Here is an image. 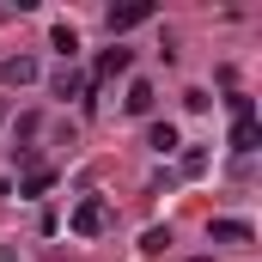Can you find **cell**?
Wrapping results in <instances>:
<instances>
[{
	"label": "cell",
	"instance_id": "cell-1",
	"mask_svg": "<svg viewBox=\"0 0 262 262\" xmlns=\"http://www.w3.org/2000/svg\"><path fill=\"white\" fill-rule=\"evenodd\" d=\"M67 226H73V238H104V232H110V207H104L98 195H85L73 213H67Z\"/></svg>",
	"mask_w": 262,
	"mask_h": 262
},
{
	"label": "cell",
	"instance_id": "cell-2",
	"mask_svg": "<svg viewBox=\"0 0 262 262\" xmlns=\"http://www.w3.org/2000/svg\"><path fill=\"white\" fill-rule=\"evenodd\" d=\"M152 18V0H128V6H110V37H122L134 25H146Z\"/></svg>",
	"mask_w": 262,
	"mask_h": 262
},
{
	"label": "cell",
	"instance_id": "cell-3",
	"mask_svg": "<svg viewBox=\"0 0 262 262\" xmlns=\"http://www.w3.org/2000/svg\"><path fill=\"white\" fill-rule=\"evenodd\" d=\"M37 73H43L37 55H6V61H0V85H12V92H18V85H31Z\"/></svg>",
	"mask_w": 262,
	"mask_h": 262
},
{
	"label": "cell",
	"instance_id": "cell-4",
	"mask_svg": "<svg viewBox=\"0 0 262 262\" xmlns=\"http://www.w3.org/2000/svg\"><path fill=\"white\" fill-rule=\"evenodd\" d=\"M207 238H213V244H250V238H256V226L226 213V220H213V226H207Z\"/></svg>",
	"mask_w": 262,
	"mask_h": 262
},
{
	"label": "cell",
	"instance_id": "cell-5",
	"mask_svg": "<svg viewBox=\"0 0 262 262\" xmlns=\"http://www.w3.org/2000/svg\"><path fill=\"white\" fill-rule=\"evenodd\" d=\"M256 146H262V122H256V116L232 122V152H256Z\"/></svg>",
	"mask_w": 262,
	"mask_h": 262
},
{
	"label": "cell",
	"instance_id": "cell-6",
	"mask_svg": "<svg viewBox=\"0 0 262 262\" xmlns=\"http://www.w3.org/2000/svg\"><path fill=\"white\" fill-rule=\"evenodd\" d=\"M122 110H128V116H152V85H146V79H128V98H122Z\"/></svg>",
	"mask_w": 262,
	"mask_h": 262
},
{
	"label": "cell",
	"instance_id": "cell-7",
	"mask_svg": "<svg viewBox=\"0 0 262 262\" xmlns=\"http://www.w3.org/2000/svg\"><path fill=\"white\" fill-rule=\"evenodd\" d=\"M79 92H85V73H79L73 61H61L55 67V98H79Z\"/></svg>",
	"mask_w": 262,
	"mask_h": 262
},
{
	"label": "cell",
	"instance_id": "cell-8",
	"mask_svg": "<svg viewBox=\"0 0 262 262\" xmlns=\"http://www.w3.org/2000/svg\"><path fill=\"white\" fill-rule=\"evenodd\" d=\"M49 189H55V171H49V165H37V171H31V177H25V183H18V195H25V201H37V195H49Z\"/></svg>",
	"mask_w": 262,
	"mask_h": 262
},
{
	"label": "cell",
	"instance_id": "cell-9",
	"mask_svg": "<svg viewBox=\"0 0 262 262\" xmlns=\"http://www.w3.org/2000/svg\"><path fill=\"white\" fill-rule=\"evenodd\" d=\"M128 49H122V43H116V49H104V55H98V79H116V73H128Z\"/></svg>",
	"mask_w": 262,
	"mask_h": 262
},
{
	"label": "cell",
	"instance_id": "cell-10",
	"mask_svg": "<svg viewBox=\"0 0 262 262\" xmlns=\"http://www.w3.org/2000/svg\"><path fill=\"white\" fill-rule=\"evenodd\" d=\"M146 146H152V152H177V128H171V122H152V128H146Z\"/></svg>",
	"mask_w": 262,
	"mask_h": 262
},
{
	"label": "cell",
	"instance_id": "cell-11",
	"mask_svg": "<svg viewBox=\"0 0 262 262\" xmlns=\"http://www.w3.org/2000/svg\"><path fill=\"white\" fill-rule=\"evenodd\" d=\"M55 49L73 61V49H79V31H73V25H55Z\"/></svg>",
	"mask_w": 262,
	"mask_h": 262
},
{
	"label": "cell",
	"instance_id": "cell-12",
	"mask_svg": "<svg viewBox=\"0 0 262 262\" xmlns=\"http://www.w3.org/2000/svg\"><path fill=\"white\" fill-rule=\"evenodd\" d=\"M201 171H207V152L189 146V152H183V177H201Z\"/></svg>",
	"mask_w": 262,
	"mask_h": 262
},
{
	"label": "cell",
	"instance_id": "cell-13",
	"mask_svg": "<svg viewBox=\"0 0 262 262\" xmlns=\"http://www.w3.org/2000/svg\"><path fill=\"white\" fill-rule=\"evenodd\" d=\"M0 262H12V250H6V244H0Z\"/></svg>",
	"mask_w": 262,
	"mask_h": 262
}]
</instances>
